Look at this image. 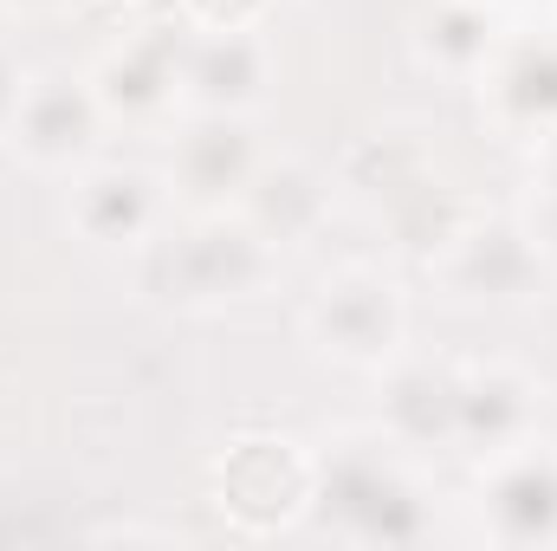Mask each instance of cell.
I'll return each instance as SVG.
<instances>
[{
	"mask_svg": "<svg viewBox=\"0 0 557 551\" xmlns=\"http://www.w3.org/2000/svg\"><path fill=\"white\" fill-rule=\"evenodd\" d=\"M182 59H188V33H175V26L131 33L124 46H111L91 65L98 111L117 124H162L182 105Z\"/></svg>",
	"mask_w": 557,
	"mask_h": 551,
	"instance_id": "obj_4",
	"label": "cell"
},
{
	"mask_svg": "<svg viewBox=\"0 0 557 551\" xmlns=\"http://www.w3.org/2000/svg\"><path fill=\"white\" fill-rule=\"evenodd\" d=\"M98 124H104V111H98V98H91V78L46 72V78H26L7 137H13V149H20L33 169H72V162L91 156Z\"/></svg>",
	"mask_w": 557,
	"mask_h": 551,
	"instance_id": "obj_6",
	"label": "cell"
},
{
	"mask_svg": "<svg viewBox=\"0 0 557 551\" xmlns=\"http://www.w3.org/2000/svg\"><path fill=\"white\" fill-rule=\"evenodd\" d=\"M493 91H499V105H506V118H519V124H552L557 118V46H525L499 78H493Z\"/></svg>",
	"mask_w": 557,
	"mask_h": 551,
	"instance_id": "obj_16",
	"label": "cell"
},
{
	"mask_svg": "<svg viewBox=\"0 0 557 551\" xmlns=\"http://www.w3.org/2000/svg\"><path fill=\"white\" fill-rule=\"evenodd\" d=\"M260 143L247 131V118H234V111H195V124L175 137L169 149V188L195 208V215H208V208H240V195H247V182L260 175Z\"/></svg>",
	"mask_w": 557,
	"mask_h": 551,
	"instance_id": "obj_5",
	"label": "cell"
},
{
	"mask_svg": "<svg viewBox=\"0 0 557 551\" xmlns=\"http://www.w3.org/2000/svg\"><path fill=\"white\" fill-rule=\"evenodd\" d=\"M532 267H539V247L519 228H460V234H447V279L467 298H512L532 279Z\"/></svg>",
	"mask_w": 557,
	"mask_h": 551,
	"instance_id": "obj_13",
	"label": "cell"
},
{
	"mask_svg": "<svg viewBox=\"0 0 557 551\" xmlns=\"http://www.w3.org/2000/svg\"><path fill=\"white\" fill-rule=\"evenodd\" d=\"M273 0H188V20L201 33H227V26H253Z\"/></svg>",
	"mask_w": 557,
	"mask_h": 551,
	"instance_id": "obj_17",
	"label": "cell"
},
{
	"mask_svg": "<svg viewBox=\"0 0 557 551\" xmlns=\"http://www.w3.org/2000/svg\"><path fill=\"white\" fill-rule=\"evenodd\" d=\"M552 175H557V149H552Z\"/></svg>",
	"mask_w": 557,
	"mask_h": 551,
	"instance_id": "obj_21",
	"label": "cell"
},
{
	"mask_svg": "<svg viewBox=\"0 0 557 551\" xmlns=\"http://www.w3.org/2000/svg\"><path fill=\"white\" fill-rule=\"evenodd\" d=\"M162 182L124 169V162H104V169H85L72 182V228L91 241V247H143L156 228H162Z\"/></svg>",
	"mask_w": 557,
	"mask_h": 551,
	"instance_id": "obj_7",
	"label": "cell"
},
{
	"mask_svg": "<svg viewBox=\"0 0 557 551\" xmlns=\"http://www.w3.org/2000/svg\"><path fill=\"white\" fill-rule=\"evenodd\" d=\"M311 500V461H298L285 441H240L221 467V506L247 526H273L292 506Z\"/></svg>",
	"mask_w": 557,
	"mask_h": 551,
	"instance_id": "obj_10",
	"label": "cell"
},
{
	"mask_svg": "<svg viewBox=\"0 0 557 551\" xmlns=\"http://www.w3.org/2000/svg\"><path fill=\"white\" fill-rule=\"evenodd\" d=\"M389 434L403 448H428V441H454V421H460V377L454 370H396L389 377Z\"/></svg>",
	"mask_w": 557,
	"mask_h": 551,
	"instance_id": "obj_14",
	"label": "cell"
},
{
	"mask_svg": "<svg viewBox=\"0 0 557 551\" xmlns=\"http://www.w3.org/2000/svg\"><path fill=\"white\" fill-rule=\"evenodd\" d=\"M311 500L324 506V519L350 539H383L403 546L428 532V506H421L416 480L383 454V448H357L344 441L324 467H311Z\"/></svg>",
	"mask_w": 557,
	"mask_h": 551,
	"instance_id": "obj_2",
	"label": "cell"
},
{
	"mask_svg": "<svg viewBox=\"0 0 557 551\" xmlns=\"http://www.w3.org/2000/svg\"><path fill=\"white\" fill-rule=\"evenodd\" d=\"M0 7H13V13H59L65 0H0Z\"/></svg>",
	"mask_w": 557,
	"mask_h": 551,
	"instance_id": "obj_20",
	"label": "cell"
},
{
	"mask_svg": "<svg viewBox=\"0 0 557 551\" xmlns=\"http://www.w3.org/2000/svg\"><path fill=\"white\" fill-rule=\"evenodd\" d=\"M273 267V247L253 234L247 215H227V208H208L195 215L188 228H156L143 241V285L162 298V305H182V311H208V305H234L247 298Z\"/></svg>",
	"mask_w": 557,
	"mask_h": 551,
	"instance_id": "obj_1",
	"label": "cell"
},
{
	"mask_svg": "<svg viewBox=\"0 0 557 551\" xmlns=\"http://www.w3.org/2000/svg\"><path fill=\"white\" fill-rule=\"evenodd\" d=\"M421 46H428V59L447 65V72H480V65L493 59V20H486V7H473V0H441V7L421 20Z\"/></svg>",
	"mask_w": 557,
	"mask_h": 551,
	"instance_id": "obj_15",
	"label": "cell"
},
{
	"mask_svg": "<svg viewBox=\"0 0 557 551\" xmlns=\"http://www.w3.org/2000/svg\"><path fill=\"white\" fill-rule=\"evenodd\" d=\"M525 234H532V247H539V254H557V175H552V188L539 195V208H532V228H525Z\"/></svg>",
	"mask_w": 557,
	"mask_h": 551,
	"instance_id": "obj_18",
	"label": "cell"
},
{
	"mask_svg": "<svg viewBox=\"0 0 557 551\" xmlns=\"http://www.w3.org/2000/svg\"><path fill=\"white\" fill-rule=\"evenodd\" d=\"M305 331L324 357L337 364H383L396 344H403V298L396 285L370 267H344L318 285L311 311H305Z\"/></svg>",
	"mask_w": 557,
	"mask_h": 551,
	"instance_id": "obj_3",
	"label": "cell"
},
{
	"mask_svg": "<svg viewBox=\"0 0 557 551\" xmlns=\"http://www.w3.org/2000/svg\"><path fill=\"white\" fill-rule=\"evenodd\" d=\"M240 215L253 221V234L278 254V247H298V241H311V234L324 228L331 188H324V175L305 169V162H260V175H253L247 195H240Z\"/></svg>",
	"mask_w": 557,
	"mask_h": 551,
	"instance_id": "obj_11",
	"label": "cell"
},
{
	"mask_svg": "<svg viewBox=\"0 0 557 551\" xmlns=\"http://www.w3.org/2000/svg\"><path fill=\"white\" fill-rule=\"evenodd\" d=\"M486 513L493 532L512 546H557V454L532 441L506 448L486 480Z\"/></svg>",
	"mask_w": 557,
	"mask_h": 551,
	"instance_id": "obj_9",
	"label": "cell"
},
{
	"mask_svg": "<svg viewBox=\"0 0 557 551\" xmlns=\"http://www.w3.org/2000/svg\"><path fill=\"white\" fill-rule=\"evenodd\" d=\"M20 91H26V78H20V65L0 52V137H7V124H13V111H20Z\"/></svg>",
	"mask_w": 557,
	"mask_h": 551,
	"instance_id": "obj_19",
	"label": "cell"
},
{
	"mask_svg": "<svg viewBox=\"0 0 557 551\" xmlns=\"http://www.w3.org/2000/svg\"><path fill=\"white\" fill-rule=\"evenodd\" d=\"M260 98H267V46L253 39V26H227V33L188 39V59H182V105L247 118Z\"/></svg>",
	"mask_w": 557,
	"mask_h": 551,
	"instance_id": "obj_8",
	"label": "cell"
},
{
	"mask_svg": "<svg viewBox=\"0 0 557 551\" xmlns=\"http://www.w3.org/2000/svg\"><path fill=\"white\" fill-rule=\"evenodd\" d=\"M532 415H539V390L512 370H473L460 377V421H454V441H467L473 454H506L532 434Z\"/></svg>",
	"mask_w": 557,
	"mask_h": 551,
	"instance_id": "obj_12",
	"label": "cell"
}]
</instances>
